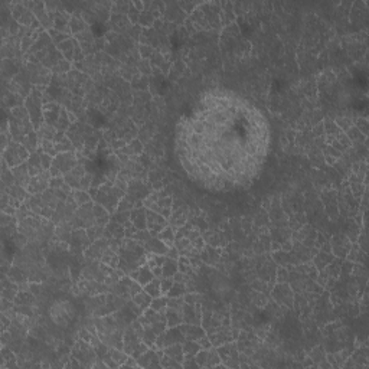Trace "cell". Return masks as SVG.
<instances>
[{
  "label": "cell",
  "instance_id": "f546056e",
  "mask_svg": "<svg viewBox=\"0 0 369 369\" xmlns=\"http://www.w3.org/2000/svg\"><path fill=\"white\" fill-rule=\"evenodd\" d=\"M368 365V353L366 348H359L356 352L349 358V362H345V366H366Z\"/></svg>",
  "mask_w": 369,
  "mask_h": 369
},
{
  "label": "cell",
  "instance_id": "52a82bcc",
  "mask_svg": "<svg viewBox=\"0 0 369 369\" xmlns=\"http://www.w3.org/2000/svg\"><path fill=\"white\" fill-rule=\"evenodd\" d=\"M142 288V285L139 284L137 281H135L131 277L123 276L116 284L113 285L111 292L114 294H117V296H120V297H123L124 300H131Z\"/></svg>",
  "mask_w": 369,
  "mask_h": 369
},
{
  "label": "cell",
  "instance_id": "484cf974",
  "mask_svg": "<svg viewBox=\"0 0 369 369\" xmlns=\"http://www.w3.org/2000/svg\"><path fill=\"white\" fill-rule=\"evenodd\" d=\"M146 208L144 206H137L130 212V221L135 224V227L142 231V229H147V218H146Z\"/></svg>",
  "mask_w": 369,
  "mask_h": 369
},
{
  "label": "cell",
  "instance_id": "603a6c76",
  "mask_svg": "<svg viewBox=\"0 0 369 369\" xmlns=\"http://www.w3.org/2000/svg\"><path fill=\"white\" fill-rule=\"evenodd\" d=\"M130 277H131L135 281H137L142 287H144V285L147 284V283H150L151 280L154 278V274H153V271L150 270V267H149L147 264H144L142 267H139L137 270H135V271L130 274Z\"/></svg>",
  "mask_w": 369,
  "mask_h": 369
},
{
  "label": "cell",
  "instance_id": "d6a6232c",
  "mask_svg": "<svg viewBox=\"0 0 369 369\" xmlns=\"http://www.w3.org/2000/svg\"><path fill=\"white\" fill-rule=\"evenodd\" d=\"M36 296L32 294L31 292H25V290H19V293L15 297V306H34L36 304Z\"/></svg>",
  "mask_w": 369,
  "mask_h": 369
},
{
  "label": "cell",
  "instance_id": "8d00e7d4",
  "mask_svg": "<svg viewBox=\"0 0 369 369\" xmlns=\"http://www.w3.org/2000/svg\"><path fill=\"white\" fill-rule=\"evenodd\" d=\"M131 300H133V302H135L136 304H137V306H139V307H140L143 311H144L146 309H149V307H150L151 296H150V294L146 293V292H144V290L142 288V290H140L139 293L136 294V296L133 297V299H131Z\"/></svg>",
  "mask_w": 369,
  "mask_h": 369
},
{
  "label": "cell",
  "instance_id": "6da1fadb",
  "mask_svg": "<svg viewBox=\"0 0 369 369\" xmlns=\"http://www.w3.org/2000/svg\"><path fill=\"white\" fill-rule=\"evenodd\" d=\"M9 131L12 136L13 142H20L22 137L26 135L36 131L32 120L29 117V113L25 109V106H19L15 109L10 110V116H9Z\"/></svg>",
  "mask_w": 369,
  "mask_h": 369
},
{
  "label": "cell",
  "instance_id": "7bdbcfd3",
  "mask_svg": "<svg viewBox=\"0 0 369 369\" xmlns=\"http://www.w3.org/2000/svg\"><path fill=\"white\" fill-rule=\"evenodd\" d=\"M72 196H74V199H75L78 206H84L87 203L92 202L91 195H90V192H87V191H80V189H76V191L72 192Z\"/></svg>",
  "mask_w": 369,
  "mask_h": 369
},
{
  "label": "cell",
  "instance_id": "b9f144b4",
  "mask_svg": "<svg viewBox=\"0 0 369 369\" xmlns=\"http://www.w3.org/2000/svg\"><path fill=\"white\" fill-rule=\"evenodd\" d=\"M104 234H106V227H101V225H92V227L87 228V235H88V238L91 240V243L97 241V240H101V238H104Z\"/></svg>",
  "mask_w": 369,
  "mask_h": 369
},
{
  "label": "cell",
  "instance_id": "ac0fdd59",
  "mask_svg": "<svg viewBox=\"0 0 369 369\" xmlns=\"http://www.w3.org/2000/svg\"><path fill=\"white\" fill-rule=\"evenodd\" d=\"M85 175H87L85 166L81 165V163H78L72 170H69L68 173L64 175V180H65V183H67L69 188H72L74 191H76V189L81 188V182H83Z\"/></svg>",
  "mask_w": 369,
  "mask_h": 369
},
{
  "label": "cell",
  "instance_id": "bcb514c9",
  "mask_svg": "<svg viewBox=\"0 0 369 369\" xmlns=\"http://www.w3.org/2000/svg\"><path fill=\"white\" fill-rule=\"evenodd\" d=\"M175 283L173 277H162L160 278V288H162V294L166 296L169 293V290L172 288V285Z\"/></svg>",
  "mask_w": 369,
  "mask_h": 369
},
{
  "label": "cell",
  "instance_id": "7402d4cb",
  "mask_svg": "<svg viewBox=\"0 0 369 369\" xmlns=\"http://www.w3.org/2000/svg\"><path fill=\"white\" fill-rule=\"evenodd\" d=\"M180 329L183 332V336L186 340H199L203 336H206L205 329L201 325H189V323H182Z\"/></svg>",
  "mask_w": 369,
  "mask_h": 369
},
{
  "label": "cell",
  "instance_id": "7a4b0ae2",
  "mask_svg": "<svg viewBox=\"0 0 369 369\" xmlns=\"http://www.w3.org/2000/svg\"><path fill=\"white\" fill-rule=\"evenodd\" d=\"M25 109L29 113V117L32 120L35 130H39L45 124V118H43V92L38 88L32 90V92L25 98Z\"/></svg>",
  "mask_w": 369,
  "mask_h": 369
},
{
  "label": "cell",
  "instance_id": "f6af8a7d",
  "mask_svg": "<svg viewBox=\"0 0 369 369\" xmlns=\"http://www.w3.org/2000/svg\"><path fill=\"white\" fill-rule=\"evenodd\" d=\"M48 34H49L50 39H52L54 45H57V46H58L59 43L64 42L65 39L69 38V35L64 34V32H59V31H57V29H50V31H48Z\"/></svg>",
  "mask_w": 369,
  "mask_h": 369
},
{
  "label": "cell",
  "instance_id": "3957f363",
  "mask_svg": "<svg viewBox=\"0 0 369 369\" xmlns=\"http://www.w3.org/2000/svg\"><path fill=\"white\" fill-rule=\"evenodd\" d=\"M76 310L74 304L68 300H59L55 302L49 307V316L55 325L61 327H67L71 325V322L75 319Z\"/></svg>",
  "mask_w": 369,
  "mask_h": 369
},
{
  "label": "cell",
  "instance_id": "c3c4849f",
  "mask_svg": "<svg viewBox=\"0 0 369 369\" xmlns=\"http://www.w3.org/2000/svg\"><path fill=\"white\" fill-rule=\"evenodd\" d=\"M182 368H199L198 363H196V359L195 356L192 355H184V359L182 362Z\"/></svg>",
  "mask_w": 369,
  "mask_h": 369
},
{
  "label": "cell",
  "instance_id": "4fadbf2b",
  "mask_svg": "<svg viewBox=\"0 0 369 369\" xmlns=\"http://www.w3.org/2000/svg\"><path fill=\"white\" fill-rule=\"evenodd\" d=\"M50 173L49 170H43L42 173L36 175V176L31 177V182L28 184L26 191L29 195H38V193H43L46 189H49L50 182Z\"/></svg>",
  "mask_w": 369,
  "mask_h": 369
},
{
  "label": "cell",
  "instance_id": "9c48e42d",
  "mask_svg": "<svg viewBox=\"0 0 369 369\" xmlns=\"http://www.w3.org/2000/svg\"><path fill=\"white\" fill-rule=\"evenodd\" d=\"M184 336L183 332L180 326H175V327H168L165 332H162L157 337H156V342H154V346L153 349H163L166 346H172V345H177V344H183Z\"/></svg>",
  "mask_w": 369,
  "mask_h": 369
},
{
  "label": "cell",
  "instance_id": "8992f818",
  "mask_svg": "<svg viewBox=\"0 0 369 369\" xmlns=\"http://www.w3.org/2000/svg\"><path fill=\"white\" fill-rule=\"evenodd\" d=\"M31 156V153L28 151L23 144L17 142H10L8 147L3 150V162L8 165L9 168L13 169L19 166V165H23L25 162H28Z\"/></svg>",
  "mask_w": 369,
  "mask_h": 369
},
{
  "label": "cell",
  "instance_id": "ab89813d",
  "mask_svg": "<svg viewBox=\"0 0 369 369\" xmlns=\"http://www.w3.org/2000/svg\"><path fill=\"white\" fill-rule=\"evenodd\" d=\"M186 293H188V288H186V284L183 281H175L166 296L168 297H183Z\"/></svg>",
  "mask_w": 369,
  "mask_h": 369
},
{
  "label": "cell",
  "instance_id": "e575fe53",
  "mask_svg": "<svg viewBox=\"0 0 369 369\" xmlns=\"http://www.w3.org/2000/svg\"><path fill=\"white\" fill-rule=\"evenodd\" d=\"M162 351H163L165 355H168V356H170V358H173L175 361L180 362V363L183 362L184 352H183V346H182V344L166 346V348H163Z\"/></svg>",
  "mask_w": 369,
  "mask_h": 369
},
{
  "label": "cell",
  "instance_id": "1f68e13d",
  "mask_svg": "<svg viewBox=\"0 0 369 369\" xmlns=\"http://www.w3.org/2000/svg\"><path fill=\"white\" fill-rule=\"evenodd\" d=\"M130 19L127 15H121V13H114L111 16V25H113V29L117 32V34H121V32H126L127 29L130 28Z\"/></svg>",
  "mask_w": 369,
  "mask_h": 369
},
{
  "label": "cell",
  "instance_id": "4dcf8cb0",
  "mask_svg": "<svg viewBox=\"0 0 369 369\" xmlns=\"http://www.w3.org/2000/svg\"><path fill=\"white\" fill-rule=\"evenodd\" d=\"M69 28H71V34L78 35L88 29V26L85 23L84 16H81L80 12H72L71 20H69Z\"/></svg>",
  "mask_w": 369,
  "mask_h": 369
},
{
  "label": "cell",
  "instance_id": "30bf717a",
  "mask_svg": "<svg viewBox=\"0 0 369 369\" xmlns=\"http://www.w3.org/2000/svg\"><path fill=\"white\" fill-rule=\"evenodd\" d=\"M58 50L62 54V57L67 59V61H74V62H81L84 61L85 55L83 49H81V45L76 41L75 38H68L64 42H61L58 45Z\"/></svg>",
  "mask_w": 369,
  "mask_h": 369
},
{
  "label": "cell",
  "instance_id": "d590c367",
  "mask_svg": "<svg viewBox=\"0 0 369 369\" xmlns=\"http://www.w3.org/2000/svg\"><path fill=\"white\" fill-rule=\"evenodd\" d=\"M175 232H176V231H175V229H173L172 227H169L168 225V227L165 228L163 231H160L159 234L156 235V236L159 238L162 243H165L166 245H168L169 248H170V247H175Z\"/></svg>",
  "mask_w": 369,
  "mask_h": 369
},
{
  "label": "cell",
  "instance_id": "681fc988",
  "mask_svg": "<svg viewBox=\"0 0 369 369\" xmlns=\"http://www.w3.org/2000/svg\"><path fill=\"white\" fill-rule=\"evenodd\" d=\"M65 184V180H64V176H57V177H50L49 182V188H54V189H59Z\"/></svg>",
  "mask_w": 369,
  "mask_h": 369
},
{
  "label": "cell",
  "instance_id": "ffe728a7",
  "mask_svg": "<svg viewBox=\"0 0 369 369\" xmlns=\"http://www.w3.org/2000/svg\"><path fill=\"white\" fill-rule=\"evenodd\" d=\"M199 257H201L203 266H210V267H215V266H218L219 261H221V257H222V250H221V248H217V247H210V245L206 244V245L202 248Z\"/></svg>",
  "mask_w": 369,
  "mask_h": 369
},
{
  "label": "cell",
  "instance_id": "60d3db41",
  "mask_svg": "<svg viewBox=\"0 0 369 369\" xmlns=\"http://www.w3.org/2000/svg\"><path fill=\"white\" fill-rule=\"evenodd\" d=\"M168 307V296H160V297H154L151 299L150 309L159 311V313H165Z\"/></svg>",
  "mask_w": 369,
  "mask_h": 369
},
{
  "label": "cell",
  "instance_id": "d4e9b609",
  "mask_svg": "<svg viewBox=\"0 0 369 369\" xmlns=\"http://www.w3.org/2000/svg\"><path fill=\"white\" fill-rule=\"evenodd\" d=\"M143 248L147 254H159V255H166L169 247L165 243H162L157 236H151L147 243L143 244Z\"/></svg>",
  "mask_w": 369,
  "mask_h": 369
},
{
  "label": "cell",
  "instance_id": "7c38bea8",
  "mask_svg": "<svg viewBox=\"0 0 369 369\" xmlns=\"http://www.w3.org/2000/svg\"><path fill=\"white\" fill-rule=\"evenodd\" d=\"M271 296L281 306H285V307H293L294 306V292L288 283H278L273 288Z\"/></svg>",
  "mask_w": 369,
  "mask_h": 369
},
{
  "label": "cell",
  "instance_id": "8fae6325",
  "mask_svg": "<svg viewBox=\"0 0 369 369\" xmlns=\"http://www.w3.org/2000/svg\"><path fill=\"white\" fill-rule=\"evenodd\" d=\"M195 359L199 368H217L221 365V358H219L217 346H210L206 349H201L195 355Z\"/></svg>",
  "mask_w": 369,
  "mask_h": 369
},
{
  "label": "cell",
  "instance_id": "cb8c5ba5",
  "mask_svg": "<svg viewBox=\"0 0 369 369\" xmlns=\"http://www.w3.org/2000/svg\"><path fill=\"white\" fill-rule=\"evenodd\" d=\"M41 147L38 149L34 153H31V156H29V159H28V169H29V173H31V176H36V175H39V173H42L43 170V165H42V157H41Z\"/></svg>",
  "mask_w": 369,
  "mask_h": 369
},
{
  "label": "cell",
  "instance_id": "5bb4252c",
  "mask_svg": "<svg viewBox=\"0 0 369 369\" xmlns=\"http://www.w3.org/2000/svg\"><path fill=\"white\" fill-rule=\"evenodd\" d=\"M351 247H352V243L348 238V235L345 234H336L332 238V243H330L332 254L335 257H339V258H345L351 250Z\"/></svg>",
  "mask_w": 369,
  "mask_h": 369
},
{
  "label": "cell",
  "instance_id": "ee69618b",
  "mask_svg": "<svg viewBox=\"0 0 369 369\" xmlns=\"http://www.w3.org/2000/svg\"><path fill=\"white\" fill-rule=\"evenodd\" d=\"M182 346H183L184 355H192V356H195V355L202 349L196 340H184L183 344H182Z\"/></svg>",
  "mask_w": 369,
  "mask_h": 369
},
{
  "label": "cell",
  "instance_id": "836d02e7",
  "mask_svg": "<svg viewBox=\"0 0 369 369\" xmlns=\"http://www.w3.org/2000/svg\"><path fill=\"white\" fill-rule=\"evenodd\" d=\"M165 316H166V323H168V327L180 326V325L183 323V314H182V311L175 310V309H170V307H166Z\"/></svg>",
  "mask_w": 369,
  "mask_h": 369
},
{
  "label": "cell",
  "instance_id": "f35d334b",
  "mask_svg": "<svg viewBox=\"0 0 369 369\" xmlns=\"http://www.w3.org/2000/svg\"><path fill=\"white\" fill-rule=\"evenodd\" d=\"M177 271H179L177 260H173V258H168V260L165 261V264L162 266V277H173Z\"/></svg>",
  "mask_w": 369,
  "mask_h": 369
},
{
  "label": "cell",
  "instance_id": "4316f807",
  "mask_svg": "<svg viewBox=\"0 0 369 369\" xmlns=\"http://www.w3.org/2000/svg\"><path fill=\"white\" fill-rule=\"evenodd\" d=\"M17 293H19V285L16 283H13L10 278H8V276H3V280H2V297L9 299V300L13 302Z\"/></svg>",
  "mask_w": 369,
  "mask_h": 369
},
{
  "label": "cell",
  "instance_id": "7dc6e473",
  "mask_svg": "<svg viewBox=\"0 0 369 369\" xmlns=\"http://www.w3.org/2000/svg\"><path fill=\"white\" fill-rule=\"evenodd\" d=\"M288 270H285L284 267H281V269L277 270L276 273V278H277V283H288Z\"/></svg>",
  "mask_w": 369,
  "mask_h": 369
},
{
  "label": "cell",
  "instance_id": "2e32d148",
  "mask_svg": "<svg viewBox=\"0 0 369 369\" xmlns=\"http://www.w3.org/2000/svg\"><path fill=\"white\" fill-rule=\"evenodd\" d=\"M202 304L196 303V304H188L184 303L183 310V323H189V325H202Z\"/></svg>",
  "mask_w": 369,
  "mask_h": 369
},
{
  "label": "cell",
  "instance_id": "83f0119b",
  "mask_svg": "<svg viewBox=\"0 0 369 369\" xmlns=\"http://www.w3.org/2000/svg\"><path fill=\"white\" fill-rule=\"evenodd\" d=\"M13 172V176L16 179V183L23 186V188H28V184L31 182V173H29V169H28V163H23V165H19L16 168L12 169Z\"/></svg>",
  "mask_w": 369,
  "mask_h": 369
},
{
  "label": "cell",
  "instance_id": "ba28073f",
  "mask_svg": "<svg viewBox=\"0 0 369 369\" xmlns=\"http://www.w3.org/2000/svg\"><path fill=\"white\" fill-rule=\"evenodd\" d=\"M217 349H218L219 358H221V363L225 368H238L240 366V349L235 340L217 346Z\"/></svg>",
  "mask_w": 369,
  "mask_h": 369
},
{
  "label": "cell",
  "instance_id": "e0dca14e",
  "mask_svg": "<svg viewBox=\"0 0 369 369\" xmlns=\"http://www.w3.org/2000/svg\"><path fill=\"white\" fill-rule=\"evenodd\" d=\"M64 106H61L58 102H48L43 106V118H45V124L50 127H57L58 120L62 114Z\"/></svg>",
  "mask_w": 369,
  "mask_h": 369
},
{
  "label": "cell",
  "instance_id": "74e56055",
  "mask_svg": "<svg viewBox=\"0 0 369 369\" xmlns=\"http://www.w3.org/2000/svg\"><path fill=\"white\" fill-rule=\"evenodd\" d=\"M143 290L147 294H150L151 299L163 296V294H162V288H160V278H157V277H154L150 283H147V284L144 285Z\"/></svg>",
  "mask_w": 369,
  "mask_h": 369
},
{
  "label": "cell",
  "instance_id": "44dd1931",
  "mask_svg": "<svg viewBox=\"0 0 369 369\" xmlns=\"http://www.w3.org/2000/svg\"><path fill=\"white\" fill-rule=\"evenodd\" d=\"M139 366L142 368H159L160 366V356L156 349L149 348L144 353H142L137 359Z\"/></svg>",
  "mask_w": 369,
  "mask_h": 369
},
{
  "label": "cell",
  "instance_id": "9a60e30c",
  "mask_svg": "<svg viewBox=\"0 0 369 369\" xmlns=\"http://www.w3.org/2000/svg\"><path fill=\"white\" fill-rule=\"evenodd\" d=\"M146 218H147V229H149L154 236L169 225L168 219L165 218L163 215L157 214V212H154V210H146Z\"/></svg>",
  "mask_w": 369,
  "mask_h": 369
},
{
  "label": "cell",
  "instance_id": "f907efd6",
  "mask_svg": "<svg viewBox=\"0 0 369 369\" xmlns=\"http://www.w3.org/2000/svg\"><path fill=\"white\" fill-rule=\"evenodd\" d=\"M356 128L361 131L362 135L366 136V133H368V123H366V118H358V121H356Z\"/></svg>",
  "mask_w": 369,
  "mask_h": 369
},
{
  "label": "cell",
  "instance_id": "d6986e66",
  "mask_svg": "<svg viewBox=\"0 0 369 369\" xmlns=\"http://www.w3.org/2000/svg\"><path fill=\"white\" fill-rule=\"evenodd\" d=\"M202 238L203 241L210 245V247H227L229 244V238L225 234V231H219V229H214V231H205L202 232Z\"/></svg>",
  "mask_w": 369,
  "mask_h": 369
},
{
  "label": "cell",
  "instance_id": "816d5d0a",
  "mask_svg": "<svg viewBox=\"0 0 369 369\" xmlns=\"http://www.w3.org/2000/svg\"><path fill=\"white\" fill-rule=\"evenodd\" d=\"M121 69H133V67H131V64H124V65L121 67ZM121 74H123L124 78H127L126 72H124V71H121ZM137 74H140V72H137V71H130V74H128V80H131V75L136 76Z\"/></svg>",
  "mask_w": 369,
  "mask_h": 369
},
{
  "label": "cell",
  "instance_id": "5b68a950",
  "mask_svg": "<svg viewBox=\"0 0 369 369\" xmlns=\"http://www.w3.org/2000/svg\"><path fill=\"white\" fill-rule=\"evenodd\" d=\"M71 355L75 356L76 359L81 362V365L87 366V368L95 366V363L98 361L97 352H95L94 346H92L91 344H88L84 339H78L75 344L72 345Z\"/></svg>",
  "mask_w": 369,
  "mask_h": 369
},
{
  "label": "cell",
  "instance_id": "f1b7e54d",
  "mask_svg": "<svg viewBox=\"0 0 369 369\" xmlns=\"http://www.w3.org/2000/svg\"><path fill=\"white\" fill-rule=\"evenodd\" d=\"M335 258V255L332 254V251H326V250H320L314 254V258H313V266L316 267L318 271H322V270L326 267L329 262H332V260Z\"/></svg>",
  "mask_w": 369,
  "mask_h": 369
},
{
  "label": "cell",
  "instance_id": "277c9868",
  "mask_svg": "<svg viewBox=\"0 0 369 369\" xmlns=\"http://www.w3.org/2000/svg\"><path fill=\"white\" fill-rule=\"evenodd\" d=\"M76 165H78V157H76L75 151L58 153V154L54 157L52 166H50L49 169L50 176H64L69 170H72V169L75 168Z\"/></svg>",
  "mask_w": 369,
  "mask_h": 369
}]
</instances>
